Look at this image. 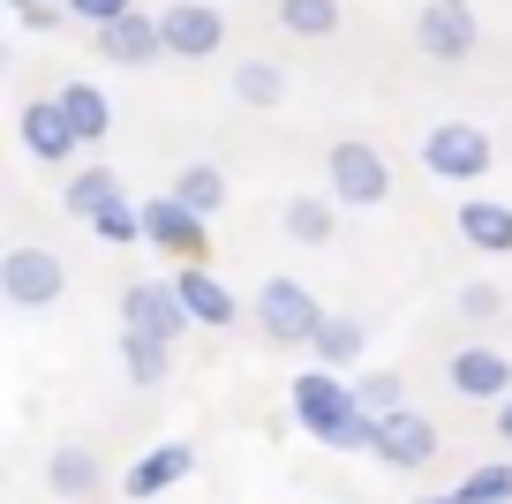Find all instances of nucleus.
<instances>
[{"mask_svg": "<svg viewBox=\"0 0 512 504\" xmlns=\"http://www.w3.org/2000/svg\"><path fill=\"white\" fill-rule=\"evenodd\" d=\"M287 399H294V422H302V437H317L324 452H369V444H377V422L362 414L354 384L332 377V369H302Z\"/></svg>", "mask_w": 512, "mask_h": 504, "instance_id": "nucleus-1", "label": "nucleus"}, {"mask_svg": "<svg viewBox=\"0 0 512 504\" xmlns=\"http://www.w3.org/2000/svg\"><path fill=\"white\" fill-rule=\"evenodd\" d=\"M324 324H332V316H324V301L309 294L302 279H287V271H279V279L256 286V331H264L272 347H302V354H309Z\"/></svg>", "mask_w": 512, "mask_h": 504, "instance_id": "nucleus-2", "label": "nucleus"}, {"mask_svg": "<svg viewBox=\"0 0 512 504\" xmlns=\"http://www.w3.org/2000/svg\"><path fill=\"white\" fill-rule=\"evenodd\" d=\"M324 196L347 204V211H377L384 196H392V166H384V151L362 143V136H339L332 151H324Z\"/></svg>", "mask_w": 512, "mask_h": 504, "instance_id": "nucleus-3", "label": "nucleus"}, {"mask_svg": "<svg viewBox=\"0 0 512 504\" xmlns=\"http://www.w3.org/2000/svg\"><path fill=\"white\" fill-rule=\"evenodd\" d=\"M490 166H497V143H490L482 121H437L430 136H422V174L452 181V189H475Z\"/></svg>", "mask_w": 512, "mask_h": 504, "instance_id": "nucleus-4", "label": "nucleus"}, {"mask_svg": "<svg viewBox=\"0 0 512 504\" xmlns=\"http://www.w3.org/2000/svg\"><path fill=\"white\" fill-rule=\"evenodd\" d=\"M0 294L16 301V309H53L68 294V264L38 241H16V249L0 256Z\"/></svg>", "mask_w": 512, "mask_h": 504, "instance_id": "nucleus-5", "label": "nucleus"}, {"mask_svg": "<svg viewBox=\"0 0 512 504\" xmlns=\"http://www.w3.org/2000/svg\"><path fill=\"white\" fill-rule=\"evenodd\" d=\"M415 46L430 53L437 68H460L467 53L482 46V16H475V0H422V16H415Z\"/></svg>", "mask_w": 512, "mask_h": 504, "instance_id": "nucleus-6", "label": "nucleus"}, {"mask_svg": "<svg viewBox=\"0 0 512 504\" xmlns=\"http://www.w3.org/2000/svg\"><path fill=\"white\" fill-rule=\"evenodd\" d=\"M121 331H144V339H166V347H181L189 309H181L174 279H136V286H121Z\"/></svg>", "mask_w": 512, "mask_h": 504, "instance_id": "nucleus-7", "label": "nucleus"}, {"mask_svg": "<svg viewBox=\"0 0 512 504\" xmlns=\"http://www.w3.org/2000/svg\"><path fill=\"white\" fill-rule=\"evenodd\" d=\"M159 31H166V53H174V61H211V53L226 46V16L211 0H166Z\"/></svg>", "mask_w": 512, "mask_h": 504, "instance_id": "nucleus-8", "label": "nucleus"}, {"mask_svg": "<svg viewBox=\"0 0 512 504\" xmlns=\"http://www.w3.org/2000/svg\"><path fill=\"white\" fill-rule=\"evenodd\" d=\"M369 459H384V467H400V474H422L437 459V422L422 407H400V414H384L377 422V444H369Z\"/></svg>", "mask_w": 512, "mask_h": 504, "instance_id": "nucleus-9", "label": "nucleus"}, {"mask_svg": "<svg viewBox=\"0 0 512 504\" xmlns=\"http://www.w3.org/2000/svg\"><path fill=\"white\" fill-rule=\"evenodd\" d=\"M204 226L211 219H196V211L174 204V196H151V204H144V241L159 256H174V264H204V249H211Z\"/></svg>", "mask_w": 512, "mask_h": 504, "instance_id": "nucleus-10", "label": "nucleus"}, {"mask_svg": "<svg viewBox=\"0 0 512 504\" xmlns=\"http://www.w3.org/2000/svg\"><path fill=\"white\" fill-rule=\"evenodd\" d=\"M445 377H452V392H460V399L505 407V399H512V354H497V347H482V339H467V347L445 362Z\"/></svg>", "mask_w": 512, "mask_h": 504, "instance_id": "nucleus-11", "label": "nucleus"}, {"mask_svg": "<svg viewBox=\"0 0 512 504\" xmlns=\"http://www.w3.org/2000/svg\"><path fill=\"white\" fill-rule=\"evenodd\" d=\"M16 136H23V151H31L38 166H68V158L83 151V136L68 128L61 98H31V106L16 113Z\"/></svg>", "mask_w": 512, "mask_h": 504, "instance_id": "nucleus-12", "label": "nucleus"}, {"mask_svg": "<svg viewBox=\"0 0 512 504\" xmlns=\"http://www.w3.org/2000/svg\"><path fill=\"white\" fill-rule=\"evenodd\" d=\"M189 474H196V444H181V437L174 444H151V452L121 474V497L128 504H151V497H166V489H181Z\"/></svg>", "mask_w": 512, "mask_h": 504, "instance_id": "nucleus-13", "label": "nucleus"}, {"mask_svg": "<svg viewBox=\"0 0 512 504\" xmlns=\"http://www.w3.org/2000/svg\"><path fill=\"white\" fill-rule=\"evenodd\" d=\"M174 294H181V309H189V324H204V331H226L241 316L234 286H219L204 264H174Z\"/></svg>", "mask_w": 512, "mask_h": 504, "instance_id": "nucleus-14", "label": "nucleus"}, {"mask_svg": "<svg viewBox=\"0 0 512 504\" xmlns=\"http://www.w3.org/2000/svg\"><path fill=\"white\" fill-rule=\"evenodd\" d=\"M98 38V53H106L113 68H151L166 53V31H159V16H144V8H136V16H121V23H106V31H91Z\"/></svg>", "mask_w": 512, "mask_h": 504, "instance_id": "nucleus-15", "label": "nucleus"}, {"mask_svg": "<svg viewBox=\"0 0 512 504\" xmlns=\"http://www.w3.org/2000/svg\"><path fill=\"white\" fill-rule=\"evenodd\" d=\"M113 204H128V189H121V174L113 166H83V174H68V189H61V211L68 219H106Z\"/></svg>", "mask_w": 512, "mask_h": 504, "instance_id": "nucleus-16", "label": "nucleus"}, {"mask_svg": "<svg viewBox=\"0 0 512 504\" xmlns=\"http://www.w3.org/2000/svg\"><path fill=\"white\" fill-rule=\"evenodd\" d=\"M460 241L482 256H512V204H497V196H467L460 204Z\"/></svg>", "mask_w": 512, "mask_h": 504, "instance_id": "nucleus-17", "label": "nucleus"}, {"mask_svg": "<svg viewBox=\"0 0 512 504\" xmlns=\"http://www.w3.org/2000/svg\"><path fill=\"white\" fill-rule=\"evenodd\" d=\"M61 113H68V128H76L83 143H106L113 136V98L98 91V83H61Z\"/></svg>", "mask_w": 512, "mask_h": 504, "instance_id": "nucleus-18", "label": "nucleus"}, {"mask_svg": "<svg viewBox=\"0 0 512 504\" xmlns=\"http://www.w3.org/2000/svg\"><path fill=\"white\" fill-rule=\"evenodd\" d=\"M121 369L136 392H159L166 377H174V347L166 339H144V331H121Z\"/></svg>", "mask_w": 512, "mask_h": 504, "instance_id": "nucleus-19", "label": "nucleus"}, {"mask_svg": "<svg viewBox=\"0 0 512 504\" xmlns=\"http://www.w3.org/2000/svg\"><path fill=\"white\" fill-rule=\"evenodd\" d=\"M362 347H369V331L354 324V316H332V324L317 331V347H309V354H317V369H332V377H347V369L362 362Z\"/></svg>", "mask_w": 512, "mask_h": 504, "instance_id": "nucleus-20", "label": "nucleus"}, {"mask_svg": "<svg viewBox=\"0 0 512 504\" xmlns=\"http://www.w3.org/2000/svg\"><path fill=\"white\" fill-rule=\"evenodd\" d=\"M234 98L249 113H272L279 98H287V68H279V61H241L234 68Z\"/></svg>", "mask_w": 512, "mask_h": 504, "instance_id": "nucleus-21", "label": "nucleus"}, {"mask_svg": "<svg viewBox=\"0 0 512 504\" xmlns=\"http://www.w3.org/2000/svg\"><path fill=\"white\" fill-rule=\"evenodd\" d=\"M272 16L287 38H332L339 31V0H272Z\"/></svg>", "mask_w": 512, "mask_h": 504, "instance_id": "nucleus-22", "label": "nucleus"}, {"mask_svg": "<svg viewBox=\"0 0 512 504\" xmlns=\"http://www.w3.org/2000/svg\"><path fill=\"white\" fill-rule=\"evenodd\" d=\"M166 196H174V204H189L196 219H211V211L226 204V174H219V166H204V158H196V166H181V181H174V189H166Z\"/></svg>", "mask_w": 512, "mask_h": 504, "instance_id": "nucleus-23", "label": "nucleus"}, {"mask_svg": "<svg viewBox=\"0 0 512 504\" xmlns=\"http://www.w3.org/2000/svg\"><path fill=\"white\" fill-rule=\"evenodd\" d=\"M354 399H362L369 422H384V414L407 407V377H400V369H362V377H354Z\"/></svg>", "mask_w": 512, "mask_h": 504, "instance_id": "nucleus-24", "label": "nucleus"}, {"mask_svg": "<svg viewBox=\"0 0 512 504\" xmlns=\"http://www.w3.org/2000/svg\"><path fill=\"white\" fill-rule=\"evenodd\" d=\"M332 219H339L332 196H294V204H287V241L317 249V241H332Z\"/></svg>", "mask_w": 512, "mask_h": 504, "instance_id": "nucleus-25", "label": "nucleus"}, {"mask_svg": "<svg viewBox=\"0 0 512 504\" xmlns=\"http://www.w3.org/2000/svg\"><path fill=\"white\" fill-rule=\"evenodd\" d=\"M53 489H61L68 504L98 497V459L83 452V444H61V452H53Z\"/></svg>", "mask_w": 512, "mask_h": 504, "instance_id": "nucleus-26", "label": "nucleus"}, {"mask_svg": "<svg viewBox=\"0 0 512 504\" xmlns=\"http://www.w3.org/2000/svg\"><path fill=\"white\" fill-rule=\"evenodd\" d=\"M460 504H512V459H490L460 482Z\"/></svg>", "mask_w": 512, "mask_h": 504, "instance_id": "nucleus-27", "label": "nucleus"}, {"mask_svg": "<svg viewBox=\"0 0 512 504\" xmlns=\"http://www.w3.org/2000/svg\"><path fill=\"white\" fill-rule=\"evenodd\" d=\"M91 234L106 249H128V241H144V204H113L106 219H91Z\"/></svg>", "mask_w": 512, "mask_h": 504, "instance_id": "nucleus-28", "label": "nucleus"}, {"mask_svg": "<svg viewBox=\"0 0 512 504\" xmlns=\"http://www.w3.org/2000/svg\"><path fill=\"white\" fill-rule=\"evenodd\" d=\"M76 23H91V31H106V23H121V16H136V0H61Z\"/></svg>", "mask_w": 512, "mask_h": 504, "instance_id": "nucleus-29", "label": "nucleus"}, {"mask_svg": "<svg viewBox=\"0 0 512 504\" xmlns=\"http://www.w3.org/2000/svg\"><path fill=\"white\" fill-rule=\"evenodd\" d=\"M497 309H505V294H497V286L490 279H475V286H460V316H467V324H490V316Z\"/></svg>", "mask_w": 512, "mask_h": 504, "instance_id": "nucleus-30", "label": "nucleus"}, {"mask_svg": "<svg viewBox=\"0 0 512 504\" xmlns=\"http://www.w3.org/2000/svg\"><path fill=\"white\" fill-rule=\"evenodd\" d=\"M8 8H16V23H23V31H46V23H53V8H46V0H8Z\"/></svg>", "mask_w": 512, "mask_h": 504, "instance_id": "nucleus-31", "label": "nucleus"}, {"mask_svg": "<svg viewBox=\"0 0 512 504\" xmlns=\"http://www.w3.org/2000/svg\"><path fill=\"white\" fill-rule=\"evenodd\" d=\"M497 437L512 444V399H505V407H497Z\"/></svg>", "mask_w": 512, "mask_h": 504, "instance_id": "nucleus-32", "label": "nucleus"}, {"mask_svg": "<svg viewBox=\"0 0 512 504\" xmlns=\"http://www.w3.org/2000/svg\"><path fill=\"white\" fill-rule=\"evenodd\" d=\"M415 504H460V489H445V497H415Z\"/></svg>", "mask_w": 512, "mask_h": 504, "instance_id": "nucleus-33", "label": "nucleus"}]
</instances>
